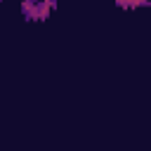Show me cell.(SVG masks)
Wrapping results in <instances>:
<instances>
[{
  "label": "cell",
  "mask_w": 151,
  "mask_h": 151,
  "mask_svg": "<svg viewBox=\"0 0 151 151\" xmlns=\"http://www.w3.org/2000/svg\"><path fill=\"white\" fill-rule=\"evenodd\" d=\"M0 2H2V0H0Z\"/></svg>",
  "instance_id": "obj_3"
},
{
  "label": "cell",
  "mask_w": 151,
  "mask_h": 151,
  "mask_svg": "<svg viewBox=\"0 0 151 151\" xmlns=\"http://www.w3.org/2000/svg\"><path fill=\"white\" fill-rule=\"evenodd\" d=\"M118 7H123V9H139V7H146V5H151V0H113Z\"/></svg>",
  "instance_id": "obj_2"
},
{
  "label": "cell",
  "mask_w": 151,
  "mask_h": 151,
  "mask_svg": "<svg viewBox=\"0 0 151 151\" xmlns=\"http://www.w3.org/2000/svg\"><path fill=\"white\" fill-rule=\"evenodd\" d=\"M57 0H21V14L28 21H45L54 12Z\"/></svg>",
  "instance_id": "obj_1"
}]
</instances>
